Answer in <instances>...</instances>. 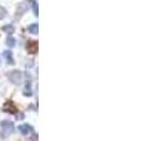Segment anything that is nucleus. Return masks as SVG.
I'll list each match as a JSON object with an SVG mask.
<instances>
[{"mask_svg": "<svg viewBox=\"0 0 156 141\" xmlns=\"http://www.w3.org/2000/svg\"><path fill=\"white\" fill-rule=\"evenodd\" d=\"M7 78L8 80L12 82V84L15 85H20L22 81V73L20 70H11V72L7 73Z\"/></svg>", "mask_w": 156, "mask_h": 141, "instance_id": "nucleus-1", "label": "nucleus"}, {"mask_svg": "<svg viewBox=\"0 0 156 141\" xmlns=\"http://www.w3.org/2000/svg\"><path fill=\"white\" fill-rule=\"evenodd\" d=\"M0 126H1V129L5 135H8L14 132V123L12 121H9V120H4V121H1Z\"/></svg>", "mask_w": 156, "mask_h": 141, "instance_id": "nucleus-2", "label": "nucleus"}, {"mask_svg": "<svg viewBox=\"0 0 156 141\" xmlns=\"http://www.w3.org/2000/svg\"><path fill=\"white\" fill-rule=\"evenodd\" d=\"M28 11V5H27V2L22 1L20 2L19 5L17 6V9H15V17L19 19L20 17L22 16V14H25V12Z\"/></svg>", "mask_w": 156, "mask_h": 141, "instance_id": "nucleus-3", "label": "nucleus"}, {"mask_svg": "<svg viewBox=\"0 0 156 141\" xmlns=\"http://www.w3.org/2000/svg\"><path fill=\"white\" fill-rule=\"evenodd\" d=\"M4 110L5 112H7V113H11V114H17L18 113V109H17L15 105H14L13 101H11V100H8V101L5 102Z\"/></svg>", "mask_w": 156, "mask_h": 141, "instance_id": "nucleus-4", "label": "nucleus"}, {"mask_svg": "<svg viewBox=\"0 0 156 141\" xmlns=\"http://www.w3.org/2000/svg\"><path fill=\"white\" fill-rule=\"evenodd\" d=\"M38 41H32V40H29L28 42L26 44V49L28 53H31V54H35V53L38 52Z\"/></svg>", "mask_w": 156, "mask_h": 141, "instance_id": "nucleus-5", "label": "nucleus"}, {"mask_svg": "<svg viewBox=\"0 0 156 141\" xmlns=\"http://www.w3.org/2000/svg\"><path fill=\"white\" fill-rule=\"evenodd\" d=\"M19 130H20V133H21L22 135H27L28 133H31V132H33V127H32L31 125H28V123H25V125H20L19 127Z\"/></svg>", "mask_w": 156, "mask_h": 141, "instance_id": "nucleus-6", "label": "nucleus"}, {"mask_svg": "<svg viewBox=\"0 0 156 141\" xmlns=\"http://www.w3.org/2000/svg\"><path fill=\"white\" fill-rule=\"evenodd\" d=\"M4 58L5 60H6V62L8 65H14V59H13V53H12L11 51H5L4 52Z\"/></svg>", "mask_w": 156, "mask_h": 141, "instance_id": "nucleus-7", "label": "nucleus"}, {"mask_svg": "<svg viewBox=\"0 0 156 141\" xmlns=\"http://www.w3.org/2000/svg\"><path fill=\"white\" fill-rule=\"evenodd\" d=\"M1 29L4 32H6V33H8V34H13L14 31H15V27H14L13 25L8 24V25H5V26H2Z\"/></svg>", "mask_w": 156, "mask_h": 141, "instance_id": "nucleus-8", "label": "nucleus"}, {"mask_svg": "<svg viewBox=\"0 0 156 141\" xmlns=\"http://www.w3.org/2000/svg\"><path fill=\"white\" fill-rule=\"evenodd\" d=\"M28 32L31 34H38L39 33V25L35 22V24H32L28 26Z\"/></svg>", "mask_w": 156, "mask_h": 141, "instance_id": "nucleus-9", "label": "nucleus"}, {"mask_svg": "<svg viewBox=\"0 0 156 141\" xmlns=\"http://www.w3.org/2000/svg\"><path fill=\"white\" fill-rule=\"evenodd\" d=\"M6 45L9 47V48H13V47L15 46V39H14L13 37H8L6 39Z\"/></svg>", "mask_w": 156, "mask_h": 141, "instance_id": "nucleus-10", "label": "nucleus"}, {"mask_svg": "<svg viewBox=\"0 0 156 141\" xmlns=\"http://www.w3.org/2000/svg\"><path fill=\"white\" fill-rule=\"evenodd\" d=\"M32 5H33V12H34V16L35 17H39V7H38V2L34 1V0H31Z\"/></svg>", "mask_w": 156, "mask_h": 141, "instance_id": "nucleus-11", "label": "nucleus"}, {"mask_svg": "<svg viewBox=\"0 0 156 141\" xmlns=\"http://www.w3.org/2000/svg\"><path fill=\"white\" fill-rule=\"evenodd\" d=\"M6 14H7V11H6V8L5 7H2L1 5H0V20H2L5 17H6Z\"/></svg>", "mask_w": 156, "mask_h": 141, "instance_id": "nucleus-12", "label": "nucleus"}, {"mask_svg": "<svg viewBox=\"0 0 156 141\" xmlns=\"http://www.w3.org/2000/svg\"><path fill=\"white\" fill-rule=\"evenodd\" d=\"M24 94L27 95V97H31V95L33 94V93H32V90H31V86H29V84L26 86V89L24 90Z\"/></svg>", "mask_w": 156, "mask_h": 141, "instance_id": "nucleus-13", "label": "nucleus"}, {"mask_svg": "<svg viewBox=\"0 0 156 141\" xmlns=\"http://www.w3.org/2000/svg\"><path fill=\"white\" fill-rule=\"evenodd\" d=\"M22 117H24V114H22V113H20V114L18 115L17 119H18V120H21V119H22Z\"/></svg>", "mask_w": 156, "mask_h": 141, "instance_id": "nucleus-14", "label": "nucleus"}]
</instances>
